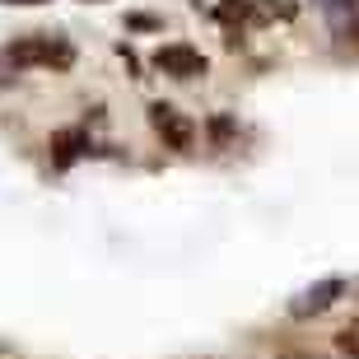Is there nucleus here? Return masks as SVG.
<instances>
[{"instance_id":"obj_1","label":"nucleus","mask_w":359,"mask_h":359,"mask_svg":"<svg viewBox=\"0 0 359 359\" xmlns=\"http://www.w3.org/2000/svg\"><path fill=\"white\" fill-rule=\"evenodd\" d=\"M10 61H14V66L66 70L70 61H75V47H70L66 38H47V33H38V38H19V42H10Z\"/></svg>"},{"instance_id":"obj_2","label":"nucleus","mask_w":359,"mask_h":359,"mask_svg":"<svg viewBox=\"0 0 359 359\" xmlns=\"http://www.w3.org/2000/svg\"><path fill=\"white\" fill-rule=\"evenodd\" d=\"M149 126H154V135H159L168 149H177V154H187V149L196 145V121L187 117V112H177L173 103H149Z\"/></svg>"},{"instance_id":"obj_3","label":"nucleus","mask_w":359,"mask_h":359,"mask_svg":"<svg viewBox=\"0 0 359 359\" xmlns=\"http://www.w3.org/2000/svg\"><path fill=\"white\" fill-rule=\"evenodd\" d=\"M154 66H159L163 75H173V80H201V75L210 70V61H205L196 47H187V42H168V47L154 52Z\"/></svg>"},{"instance_id":"obj_4","label":"nucleus","mask_w":359,"mask_h":359,"mask_svg":"<svg viewBox=\"0 0 359 359\" xmlns=\"http://www.w3.org/2000/svg\"><path fill=\"white\" fill-rule=\"evenodd\" d=\"M341 294H346V280H336V276H332V280H318L313 290H304V294L290 304V313H294V318H318V313H327V308H332Z\"/></svg>"},{"instance_id":"obj_5","label":"nucleus","mask_w":359,"mask_h":359,"mask_svg":"<svg viewBox=\"0 0 359 359\" xmlns=\"http://www.w3.org/2000/svg\"><path fill=\"white\" fill-rule=\"evenodd\" d=\"M84 149H89V135H84L80 126H66V131H56V135H52V163H56V168L75 163Z\"/></svg>"},{"instance_id":"obj_6","label":"nucleus","mask_w":359,"mask_h":359,"mask_svg":"<svg viewBox=\"0 0 359 359\" xmlns=\"http://www.w3.org/2000/svg\"><path fill=\"white\" fill-rule=\"evenodd\" d=\"M336 350L341 355H350V359H359V318H350L341 332H336Z\"/></svg>"},{"instance_id":"obj_7","label":"nucleus","mask_w":359,"mask_h":359,"mask_svg":"<svg viewBox=\"0 0 359 359\" xmlns=\"http://www.w3.org/2000/svg\"><path fill=\"white\" fill-rule=\"evenodd\" d=\"M10 5H42V0H10Z\"/></svg>"},{"instance_id":"obj_8","label":"nucleus","mask_w":359,"mask_h":359,"mask_svg":"<svg viewBox=\"0 0 359 359\" xmlns=\"http://www.w3.org/2000/svg\"><path fill=\"white\" fill-rule=\"evenodd\" d=\"M280 359H313V355H280Z\"/></svg>"},{"instance_id":"obj_9","label":"nucleus","mask_w":359,"mask_h":359,"mask_svg":"<svg viewBox=\"0 0 359 359\" xmlns=\"http://www.w3.org/2000/svg\"><path fill=\"white\" fill-rule=\"evenodd\" d=\"M350 5H355V0H350Z\"/></svg>"}]
</instances>
